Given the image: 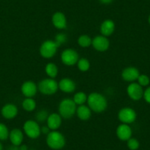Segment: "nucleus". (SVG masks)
I'll use <instances>...</instances> for the list:
<instances>
[{
	"mask_svg": "<svg viewBox=\"0 0 150 150\" xmlns=\"http://www.w3.org/2000/svg\"><path fill=\"white\" fill-rule=\"evenodd\" d=\"M149 23L150 24V16H149Z\"/></svg>",
	"mask_w": 150,
	"mask_h": 150,
	"instance_id": "obj_37",
	"label": "nucleus"
},
{
	"mask_svg": "<svg viewBox=\"0 0 150 150\" xmlns=\"http://www.w3.org/2000/svg\"><path fill=\"white\" fill-rule=\"evenodd\" d=\"M92 46L97 51L105 52L109 48L110 41L105 36L98 35L92 40Z\"/></svg>",
	"mask_w": 150,
	"mask_h": 150,
	"instance_id": "obj_10",
	"label": "nucleus"
},
{
	"mask_svg": "<svg viewBox=\"0 0 150 150\" xmlns=\"http://www.w3.org/2000/svg\"><path fill=\"white\" fill-rule=\"evenodd\" d=\"M38 88L44 95H52L57 92L58 84L52 78L44 79L38 84Z\"/></svg>",
	"mask_w": 150,
	"mask_h": 150,
	"instance_id": "obj_4",
	"label": "nucleus"
},
{
	"mask_svg": "<svg viewBox=\"0 0 150 150\" xmlns=\"http://www.w3.org/2000/svg\"><path fill=\"white\" fill-rule=\"evenodd\" d=\"M48 116H49L48 112H47L46 110H41L38 111V112L36 113L35 117L38 122H44L46 120H47Z\"/></svg>",
	"mask_w": 150,
	"mask_h": 150,
	"instance_id": "obj_27",
	"label": "nucleus"
},
{
	"mask_svg": "<svg viewBox=\"0 0 150 150\" xmlns=\"http://www.w3.org/2000/svg\"><path fill=\"white\" fill-rule=\"evenodd\" d=\"M8 150H20V149L18 148L17 146L13 145V146H10L9 148L8 149Z\"/></svg>",
	"mask_w": 150,
	"mask_h": 150,
	"instance_id": "obj_33",
	"label": "nucleus"
},
{
	"mask_svg": "<svg viewBox=\"0 0 150 150\" xmlns=\"http://www.w3.org/2000/svg\"><path fill=\"white\" fill-rule=\"evenodd\" d=\"M47 144L50 148L54 150L61 149L66 144V140L61 132L53 130L47 135Z\"/></svg>",
	"mask_w": 150,
	"mask_h": 150,
	"instance_id": "obj_2",
	"label": "nucleus"
},
{
	"mask_svg": "<svg viewBox=\"0 0 150 150\" xmlns=\"http://www.w3.org/2000/svg\"><path fill=\"white\" fill-rule=\"evenodd\" d=\"M45 71L47 74L50 78H54L58 73V68L54 63H50L46 66Z\"/></svg>",
	"mask_w": 150,
	"mask_h": 150,
	"instance_id": "obj_21",
	"label": "nucleus"
},
{
	"mask_svg": "<svg viewBox=\"0 0 150 150\" xmlns=\"http://www.w3.org/2000/svg\"><path fill=\"white\" fill-rule=\"evenodd\" d=\"M41 132L44 134H47L48 135L50 132V129L48 127H43L42 128H41Z\"/></svg>",
	"mask_w": 150,
	"mask_h": 150,
	"instance_id": "obj_32",
	"label": "nucleus"
},
{
	"mask_svg": "<svg viewBox=\"0 0 150 150\" xmlns=\"http://www.w3.org/2000/svg\"><path fill=\"white\" fill-rule=\"evenodd\" d=\"M61 60L66 66H74L78 62L79 55L75 50L72 49H66L62 52Z\"/></svg>",
	"mask_w": 150,
	"mask_h": 150,
	"instance_id": "obj_7",
	"label": "nucleus"
},
{
	"mask_svg": "<svg viewBox=\"0 0 150 150\" xmlns=\"http://www.w3.org/2000/svg\"><path fill=\"white\" fill-rule=\"evenodd\" d=\"M20 150H28V148L26 145H22L19 147Z\"/></svg>",
	"mask_w": 150,
	"mask_h": 150,
	"instance_id": "obj_35",
	"label": "nucleus"
},
{
	"mask_svg": "<svg viewBox=\"0 0 150 150\" xmlns=\"http://www.w3.org/2000/svg\"><path fill=\"white\" fill-rule=\"evenodd\" d=\"M138 81V84L141 86H146L149 84V78L145 74H140Z\"/></svg>",
	"mask_w": 150,
	"mask_h": 150,
	"instance_id": "obj_30",
	"label": "nucleus"
},
{
	"mask_svg": "<svg viewBox=\"0 0 150 150\" xmlns=\"http://www.w3.org/2000/svg\"><path fill=\"white\" fill-rule=\"evenodd\" d=\"M76 112H77L79 119L83 121L88 120L91 116V110L90 109L89 107H87L84 105H79L78 108H77Z\"/></svg>",
	"mask_w": 150,
	"mask_h": 150,
	"instance_id": "obj_20",
	"label": "nucleus"
},
{
	"mask_svg": "<svg viewBox=\"0 0 150 150\" xmlns=\"http://www.w3.org/2000/svg\"><path fill=\"white\" fill-rule=\"evenodd\" d=\"M9 138L13 145L18 146L22 144L24 135H23V132H21V129L16 128V129H12L11 131L9 134Z\"/></svg>",
	"mask_w": 150,
	"mask_h": 150,
	"instance_id": "obj_18",
	"label": "nucleus"
},
{
	"mask_svg": "<svg viewBox=\"0 0 150 150\" xmlns=\"http://www.w3.org/2000/svg\"><path fill=\"white\" fill-rule=\"evenodd\" d=\"M52 21L54 27L57 29H65L67 26V21H66V16L63 13L57 12L53 15L52 16Z\"/></svg>",
	"mask_w": 150,
	"mask_h": 150,
	"instance_id": "obj_17",
	"label": "nucleus"
},
{
	"mask_svg": "<svg viewBox=\"0 0 150 150\" xmlns=\"http://www.w3.org/2000/svg\"><path fill=\"white\" fill-rule=\"evenodd\" d=\"M99 1H100L102 3H104V4H109L112 2V0H99Z\"/></svg>",
	"mask_w": 150,
	"mask_h": 150,
	"instance_id": "obj_34",
	"label": "nucleus"
},
{
	"mask_svg": "<svg viewBox=\"0 0 150 150\" xmlns=\"http://www.w3.org/2000/svg\"><path fill=\"white\" fill-rule=\"evenodd\" d=\"M144 99L148 103L150 104V87L147 88L145 91L144 92Z\"/></svg>",
	"mask_w": 150,
	"mask_h": 150,
	"instance_id": "obj_31",
	"label": "nucleus"
},
{
	"mask_svg": "<svg viewBox=\"0 0 150 150\" xmlns=\"http://www.w3.org/2000/svg\"><path fill=\"white\" fill-rule=\"evenodd\" d=\"M139 75V71L135 67L126 68L122 73V78L127 82H133L138 80Z\"/></svg>",
	"mask_w": 150,
	"mask_h": 150,
	"instance_id": "obj_11",
	"label": "nucleus"
},
{
	"mask_svg": "<svg viewBox=\"0 0 150 150\" xmlns=\"http://www.w3.org/2000/svg\"><path fill=\"white\" fill-rule=\"evenodd\" d=\"M79 45L83 48H87L92 45V39L87 35H83L78 38Z\"/></svg>",
	"mask_w": 150,
	"mask_h": 150,
	"instance_id": "obj_23",
	"label": "nucleus"
},
{
	"mask_svg": "<svg viewBox=\"0 0 150 150\" xmlns=\"http://www.w3.org/2000/svg\"><path fill=\"white\" fill-rule=\"evenodd\" d=\"M2 149H3V146H2V143L0 142V150H2Z\"/></svg>",
	"mask_w": 150,
	"mask_h": 150,
	"instance_id": "obj_36",
	"label": "nucleus"
},
{
	"mask_svg": "<svg viewBox=\"0 0 150 150\" xmlns=\"http://www.w3.org/2000/svg\"><path fill=\"white\" fill-rule=\"evenodd\" d=\"M22 107L24 110L28 112L34 110L36 108V102L32 98H27L22 102Z\"/></svg>",
	"mask_w": 150,
	"mask_h": 150,
	"instance_id": "obj_22",
	"label": "nucleus"
},
{
	"mask_svg": "<svg viewBox=\"0 0 150 150\" xmlns=\"http://www.w3.org/2000/svg\"><path fill=\"white\" fill-rule=\"evenodd\" d=\"M116 135L121 141H128L132 136V129L128 125L122 124L116 129Z\"/></svg>",
	"mask_w": 150,
	"mask_h": 150,
	"instance_id": "obj_12",
	"label": "nucleus"
},
{
	"mask_svg": "<svg viewBox=\"0 0 150 150\" xmlns=\"http://www.w3.org/2000/svg\"><path fill=\"white\" fill-rule=\"evenodd\" d=\"M47 127L51 130H56L60 127L62 123V117L57 113H52L47 118Z\"/></svg>",
	"mask_w": 150,
	"mask_h": 150,
	"instance_id": "obj_15",
	"label": "nucleus"
},
{
	"mask_svg": "<svg viewBox=\"0 0 150 150\" xmlns=\"http://www.w3.org/2000/svg\"><path fill=\"white\" fill-rule=\"evenodd\" d=\"M127 92L128 96L135 101L141 99L144 96V91H143L142 87L138 83H131L127 87Z\"/></svg>",
	"mask_w": 150,
	"mask_h": 150,
	"instance_id": "obj_9",
	"label": "nucleus"
},
{
	"mask_svg": "<svg viewBox=\"0 0 150 150\" xmlns=\"http://www.w3.org/2000/svg\"><path fill=\"white\" fill-rule=\"evenodd\" d=\"M140 144L135 138H129L127 141V146L130 150H137L139 148Z\"/></svg>",
	"mask_w": 150,
	"mask_h": 150,
	"instance_id": "obj_28",
	"label": "nucleus"
},
{
	"mask_svg": "<svg viewBox=\"0 0 150 150\" xmlns=\"http://www.w3.org/2000/svg\"><path fill=\"white\" fill-rule=\"evenodd\" d=\"M58 88L65 93H72L76 89V85L71 79L64 78L59 82Z\"/></svg>",
	"mask_w": 150,
	"mask_h": 150,
	"instance_id": "obj_16",
	"label": "nucleus"
},
{
	"mask_svg": "<svg viewBox=\"0 0 150 150\" xmlns=\"http://www.w3.org/2000/svg\"><path fill=\"white\" fill-rule=\"evenodd\" d=\"M59 112L63 119H71L77 111L76 104L73 99H65L61 101L59 105Z\"/></svg>",
	"mask_w": 150,
	"mask_h": 150,
	"instance_id": "obj_3",
	"label": "nucleus"
},
{
	"mask_svg": "<svg viewBox=\"0 0 150 150\" xmlns=\"http://www.w3.org/2000/svg\"><path fill=\"white\" fill-rule=\"evenodd\" d=\"M77 66L81 71H87L90 68V62L86 58H81L77 62Z\"/></svg>",
	"mask_w": 150,
	"mask_h": 150,
	"instance_id": "obj_25",
	"label": "nucleus"
},
{
	"mask_svg": "<svg viewBox=\"0 0 150 150\" xmlns=\"http://www.w3.org/2000/svg\"><path fill=\"white\" fill-rule=\"evenodd\" d=\"M87 95H86L84 92H78V93H75L74 94L73 100L76 105H82L87 101Z\"/></svg>",
	"mask_w": 150,
	"mask_h": 150,
	"instance_id": "obj_24",
	"label": "nucleus"
},
{
	"mask_svg": "<svg viewBox=\"0 0 150 150\" xmlns=\"http://www.w3.org/2000/svg\"><path fill=\"white\" fill-rule=\"evenodd\" d=\"M21 92L27 98H31L36 94L38 87L33 82L27 81L21 86Z\"/></svg>",
	"mask_w": 150,
	"mask_h": 150,
	"instance_id": "obj_13",
	"label": "nucleus"
},
{
	"mask_svg": "<svg viewBox=\"0 0 150 150\" xmlns=\"http://www.w3.org/2000/svg\"><path fill=\"white\" fill-rule=\"evenodd\" d=\"M24 131L30 138L35 139L41 135V128L39 125L33 120H28L24 123Z\"/></svg>",
	"mask_w": 150,
	"mask_h": 150,
	"instance_id": "obj_6",
	"label": "nucleus"
},
{
	"mask_svg": "<svg viewBox=\"0 0 150 150\" xmlns=\"http://www.w3.org/2000/svg\"><path fill=\"white\" fill-rule=\"evenodd\" d=\"M66 40H67V37H66V35L63 34V33H60V34H57L55 36V41H54V42L56 43L57 47H59L62 44L66 43Z\"/></svg>",
	"mask_w": 150,
	"mask_h": 150,
	"instance_id": "obj_29",
	"label": "nucleus"
},
{
	"mask_svg": "<svg viewBox=\"0 0 150 150\" xmlns=\"http://www.w3.org/2000/svg\"><path fill=\"white\" fill-rule=\"evenodd\" d=\"M119 119L123 124L132 123L136 119V112L130 108H125L119 112Z\"/></svg>",
	"mask_w": 150,
	"mask_h": 150,
	"instance_id": "obj_8",
	"label": "nucleus"
},
{
	"mask_svg": "<svg viewBox=\"0 0 150 150\" xmlns=\"http://www.w3.org/2000/svg\"><path fill=\"white\" fill-rule=\"evenodd\" d=\"M115 30V24L112 20H105L102 22L100 27V31L102 35L110 36Z\"/></svg>",
	"mask_w": 150,
	"mask_h": 150,
	"instance_id": "obj_19",
	"label": "nucleus"
},
{
	"mask_svg": "<svg viewBox=\"0 0 150 150\" xmlns=\"http://www.w3.org/2000/svg\"><path fill=\"white\" fill-rule=\"evenodd\" d=\"M57 48L58 47L54 41L48 40L41 44L40 47V54L44 58L50 59L56 54Z\"/></svg>",
	"mask_w": 150,
	"mask_h": 150,
	"instance_id": "obj_5",
	"label": "nucleus"
},
{
	"mask_svg": "<svg viewBox=\"0 0 150 150\" xmlns=\"http://www.w3.org/2000/svg\"><path fill=\"white\" fill-rule=\"evenodd\" d=\"M9 131L6 125L4 124L0 123V140L1 141H5L9 138Z\"/></svg>",
	"mask_w": 150,
	"mask_h": 150,
	"instance_id": "obj_26",
	"label": "nucleus"
},
{
	"mask_svg": "<svg viewBox=\"0 0 150 150\" xmlns=\"http://www.w3.org/2000/svg\"><path fill=\"white\" fill-rule=\"evenodd\" d=\"M88 105L91 110L96 112H102L107 108L108 102L103 95L101 93H91L88 96Z\"/></svg>",
	"mask_w": 150,
	"mask_h": 150,
	"instance_id": "obj_1",
	"label": "nucleus"
},
{
	"mask_svg": "<svg viewBox=\"0 0 150 150\" xmlns=\"http://www.w3.org/2000/svg\"><path fill=\"white\" fill-rule=\"evenodd\" d=\"M2 115L5 119H13L18 114V108L13 104H6L2 108Z\"/></svg>",
	"mask_w": 150,
	"mask_h": 150,
	"instance_id": "obj_14",
	"label": "nucleus"
}]
</instances>
